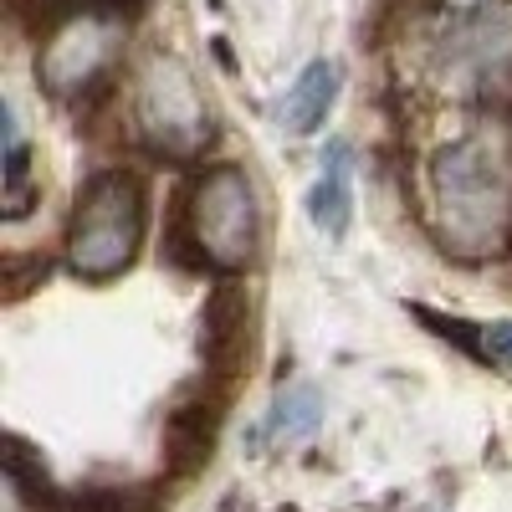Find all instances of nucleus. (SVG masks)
Segmentation results:
<instances>
[{
  "instance_id": "423d86ee",
  "label": "nucleus",
  "mask_w": 512,
  "mask_h": 512,
  "mask_svg": "<svg viewBox=\"0 0 512 512\" xmlns=\"http://www.w3.org/2000/svg\"><path fill=\"white\" fill-rule=\"evenodd\" d=\"M451 57L456 67H466V77H472L477 93H497L512 82V11H482L472 16L456 41H451Z\"/></svg>"
},
{
  "instance_id": "ddd939ff",
  "label": "nucleus",
  "mask_w": 512,
  "mask_h": 512,
  "mask_svg": "<svg viewBox=\"0 0 512 512\" xmlns=\"http://www.w3.org/2000/svg\"><path fill=\"white\" fill-rule=\"evenodd\" d=\"M472 354L492 359V364H512V323H477Z\"/></svg>"
},
{
  "instance_id": "f8f14e48",
  "label": "nucleus",
  "mask_w": 512,
  "mask_h": 512,
  "mask_svg": "<svg viewBox=\"0 0 512 512\" xmlns=\"http://www.w3.org/2000/svg\"><path fill=\"white\" fill-rule=\"evenodd\" d=\"M57 512H144L139 492H113V487H88L67 502H57Z\"/></svg>"
},
{
  "instance_id": "9d476101",
  "label": "nucleus",
  "mask_w": 512,
  "mask_h": 512,
  "mask_svg": "<svg viewBox=\"0 0 512 512\" xmlns=\"http://www.w3.org/2000/svg\"><path fill=\"white\" fill-rule=\"evenodd\" d=\"M338 103V67L333 62H313L303 67V77L292 82V93L282 103V123L292 134H313V128L328 118V108Z\"/></svg>"
},
{
  "instance_id": "f257e3e1",
  "label": "nucleus",
  "mask_w": 512,
  "mask_h": 512,
  "mask_svg": "<svg viewBox=\"0 0 512 512\" xmlns=\"http://www.w3.org/2000/svg\"><path fill=\"white\" fill-rule=\"evenodd\" d=\"M431 210L451 256L487 262L512 246V134L477 123L431 164Z\"/></svg>"
},
{
  "instance_id": "9b49d317",
  "label": "nucleus",
  "mask_w": 512,
  "mask_h": 512,
  "mask_svg": "<svg viewBox=\"0 0 512 512\" xmlns=\"http://www.w3.org/2000/svg\"><path fill=\"white\" fill-rule=\"evenodd\" d=\"M318 420H323V400L313 384H292V390H282L272 400V436L277 441H308L318 431Z\"/></svg>"
},
{
  "instance_id": "7ed1b4c3",
  "label": "nucleus",
  "mask_w": 512,
  "mask_h": 512,
  "mask_svg": "<svg viewBox=\"0 0 512 512\" xmlns=\"http://www.w3.org/2000/svg\"><path fill=\"white\" fill-rule=\"evenodd\" d=\"M185 231L200 262L216 272H241L251 267L256 241H262V210H256V190L246 169L216 164L190 185L185 195Z\"/></svg>"
},
{
  "instance_id": "0eeeda50",
  "label": "nucleus",
  "mask_w": 512,
  "mask_h": 512,
  "mask_svg": "<svg viewBox=\"0 0 512 512\" xmlns=\"http://www.w3.org/2000/svg\"><path fill=\"white\" fill-rule=\"evenodd\" d=\"M246 318H251V308H246L241 287L221 282L216 292H210L205 318H200V328H205L200 344H205V359H210L216 374H231L241 364V354H246Z\"/></svg>"
},
{
  "instance_id": "20e7f679",
  "label": "nucleus",
  "mask_w": 512,
  "mask_h": 512,
  "mask_svg": "<svg viewBox=\"0 0 512 512\" xmlns=\"http://www.w3.org/2000/svg\"><path fill=\"white\" fill-rule=\"evenodd\" d=\"M134 123L139 139L159 154V159H200L205 144L216 139L210 128V108L200 98V82L180 57H154L139 77V98H134Z\"/></svg>"
},
{
  "instance_id": "f03ea898",
  "label": "nucleus",
  "mask_w": 512,
  "mask_h": 512,
  "mask_svg": "<svg viewBox=\"0 0 512 512\" xmlns=\"http://www.w3.org/2000/svg\"><path fill=\"white\" fill-rule=\"evenodd\" d=\"M144 185L123 169H103L77 190L67 221V262L82 282H108L134 267L144 246Z\"/></svg>"
},
{
  "instance_id": "39448f33",
  "label": "nucleus",
  "mask_w": 512,
  "mask_h": 512,
  "mask_svg": "<svg viewBox=\"0 0 512 512\" xmlns=\"http://www.w3.org/2000/svg\"><path fill=\"white\" fill-rule=\"evenodd\" d=\"M118 52H123V11L88 0L82 11H67L52 26L47 47L36 57V77L57 98H82L118 67Z\"/></svg>"
},
{
  "instance_id": "1a4fd4ad",
  "label": "nucleus",
  "mask_w": 512,
  "mask_h": 512,
  "mask_svg": "<svg viewBox=\"0 0 512 512\" xmlns=\"http://www.w3.org/2000/svg\"><path fill=\"white\" fill-rule=\"evenodd\" d=\"M308 216L323 236H344L349 216H354V164H349V144H328L323 154V175L308 195Z\"/></svg>"
},
{
  "instance_id": "6e6552de",
  "label": "nucleus",
  "mask_w": 512,
  "mask_h": 512,
  "mask_svg": "<svg viewBox=\"0 0 512 512\" xmlns=\"http://www.w3.org/2000/svg\"><path fill=\"white\" fill-rule=\"evenodd\" d=\"M216 425H221L216 400H185V405L169 410V420H164V451H169V466H175L180 477L210 461Z\"/></svg>"
}]
</instances>
